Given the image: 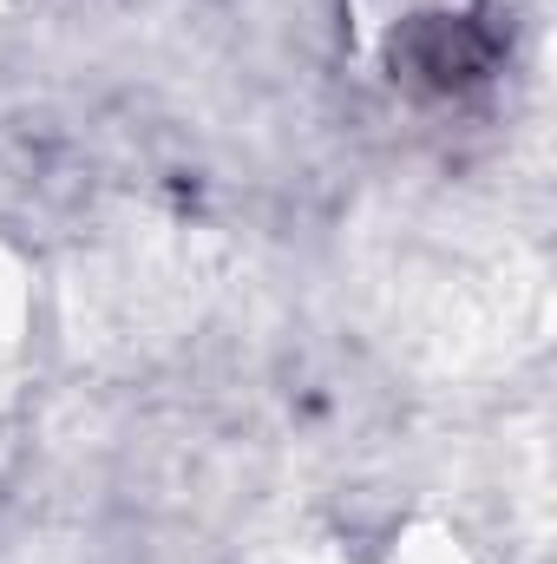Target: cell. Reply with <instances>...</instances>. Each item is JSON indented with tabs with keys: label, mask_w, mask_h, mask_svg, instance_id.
I'll return each instance as SVG.
<instances>
[{
	"label": "cell",
	"mask_w": 557,
	"mask_h": 564,
	"mask_svg": "<svg viewBox=\"0 0 557 564\" xmlns=\"http://www.w3.org/2000/svg\"><path fill=\"white\" fill-rule=\"evenodd\" d=\"M499 59V40L479 26V13H419L414 26L394 40V66L433 86V93H452V86H472L485 79Z\"/></svg>",
	"instance_id": "1"
}]
</instances>
